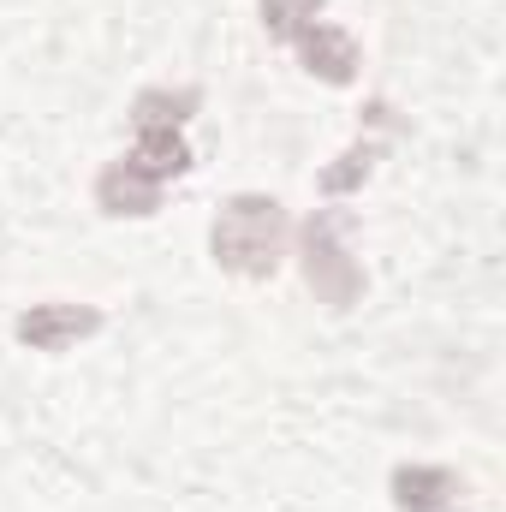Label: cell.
Masks as SVG:
<instances>
[{
  "mask_svg": "<svg viewBox=\"0 0 506 512\" xmlns=\"http://www.w3.org/2000/svg\"><path fill=\"white\" fill-rule=\"evenodd\" d=\"M131 161L167 185V179H179V173L191 167V143L179 137V126H137V149H131Z\"/></svg>",
  "mask_w": 506,
  "mask_h": 512,
  "instance_id": "52a82bcc",
  "label": "cell"
},
{
  "mask_svg": "<svg viewBox=\"0 0 506 512\" xmlns=\"http://www.w3.org/2000/svg\"><path fill=\"white\" fill-rule=\"evenodd\" d=\"M161 179L155 173H143L131 155H120V161H108L102 167V179H96V209L102 215H155L161 209Z\"/></svg>",
  "mask_w": 506,
  "mask_h": 512,
  "instance_id": "277c9868",
  "label": "cell"
},
{
  "mask_svg": "<svg viewBox=\"0 0 506 512\" xmlns=\"http://www.w3.org/2000/svg\"><path fill=\"white\" fill-rule=\"evenodd\" d=\"M191 108H197V90H179V96H167V90H143V96L131 102V120H137V126H185Z\"/></svg>",
  "mask_w": 506,
  "mask_h": 512,
  "instance_id": "ba28073f",
  "label": "cell"
},
{
  "mask_svg": "<svg viewBox=\"0 0 506 512\" xmlns=\"http://www.w3.org/2000/svg\"><path fill=\"white\" fill-rule=\"evenodd\" d=\"M370 161H376V143H358V149L340 155V167L322 173V185H328V191H352L358 179H370Z\"/></svg>",
  "mask_w": 506,
  "mask_h": 512,
  "instance_id": "30bf717a",
  "label": "cell"
},
{
  "mask_svg": "<svg viewBox=\"0 0 506 512\" xmlns=\"http://www.w3.org/2000/svg\"><path fill=\"white\" fill-rule=\"evenodd\" d=\"M292 48H298V60L316 72V78H328V84H352L358 78V42L346 36V30H334V24H304L298 36H292Z\"/></svg>",
  "mask_w": 506,
  "mask_h": 512,
  "instance_id": "5b68a950",
  "label": "cell"
},
{
  "mask_svg": "<svg viewBox=\"0 0 506 512\" xmlns=\"http://www.w3.org/2000/svg\"><path fill=\"white\" fill-rule=\"evenodd\" d=\"M12 334H18V346H30V352H66V346L102 334V310H90V304H30V310L12 322Z\"/></svg>",
  "mask_w": 506,
  "mask_h": 512,
  "instance_id": "3957f363",
  "label": "cell"
},
{
  "mask_svg": "<svg viewBox=\"0 0 506 512\" xmlns=\"http://www.w3.org/2000/svg\"><path fill=\"white\" fill-rule=\"evenodd\" d=\"M209 251L227 274L239 280H268L286 256V209L262 191H239L221 203L215 227H209Z\"/></svg>",
  "mask_w": 506,
  "mask_h": 512,
  "instance_id": "6da1fadb",
  "label": "cell"
},
{
  "mask_svg": "<svg viewBox=\"0 0 506 512\" xmlns=\"http://www.w3.org/2000/svg\"><path fill=\"white\" fill-rule=\"evenodd\" d=\"M322 6H328V0H262V24H268V36L292 42L304 24H316Z\"/></svg>",
  "mask_w": 506,
  "mask_h": 512,
  "instance_id": "9c48e42d",
  "label": "cell"
},
{
  "mask_svg": "<svg viewBox=\"0 0 506 512\" xmlns=\"http://www.w3.org/2000/svg\"><path fill=\"white\" fill-rule=\"evenodd\" d=\"M465 483L441 465H399L393 471V507L399 512H453Z\"/></svg>",
  "mask_w": 506,
  "mask_h": 512,
  "instance_id": "8992f818",
  "label": "cell"
},
{
  "mask_svg": "<svg viewBox=\"0 0 506 512\" xmlns=\"http://www.w3.org/2000/svg\"><path fill=\"white\" fill-rule=\"evenodd\" d=\"M304 280L328 310H352L364 292V268L340 245V221L334 215H310L304 221Z\"/></svg>",
  "mask_w": 506,
  "mask_h": 512,
  "instance_id": "7a4b0ae2",
  "label": "cell"
}]
</instances>
